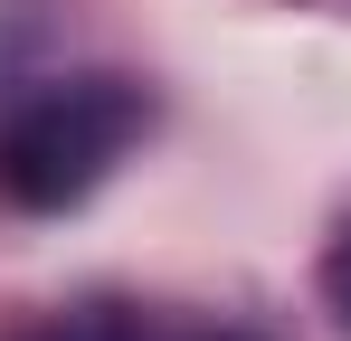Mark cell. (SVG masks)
I'll return each instance as SVG.
<instances>
[{"instance_id": "obj_1", "label": "cell", "mask_w": 351, "mask_h": 341, "mask_svg": "<svg viewBox=\"0 0 351 341\" xmlns=\"http://www.w3.org/2000/svg\"><path fill=\"white\" fill-rule=\"evenodd\" d=\"M143 123H152V95L133 76H58L19 95L0 123V190L19 209H76L143 142Z\"/></svg>"}, {"instance_id": "obj_2", "label": "cell", "mask_w": 351, "mask_h": 341, "mask_svg": "<svg viewBox=\"0 0 351 341\" xmlns=\"http://www.w3.org/2000/svg\"><path fill=\"white\" fill-rule=\"evenodd\" d=\"M323 294H332V303H342V323H351V227H342V247H332V256H323Z\"/></svg>"}]
</instances>
